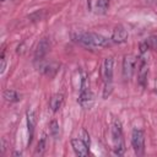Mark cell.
I'll use <instances>...</instances> for the list:
<instances>
[{
    "label": "cell",
    "instance_id": "cell-1",
    "mask_svg": "<svg viewBox=\"0 0 157 157\" xmlns=\"http://www.w3.org/2000/svg\"><path fill=\"white\" fill-rule=\"evenodd\" d=\"M75 39L77 43L88 47V48H102L108 47L110 44V40L102 34L93 33V32H82L75 36Z\"/></svg>",
    "mask_w": 157,
    "mask_h": 157
},
{
    "label": "cell",
    "instance_id": "cell-2",
    "mask_svg": "<svg viewBox=\"0 0 157 157\" xmlns=\"http://www.w3.org/2000/svg\"><path fill=\"white\" fill-rule=\"evenodd\" d=\"M112 142H113V150L117 155H123L125 151V142L123 137V131H121V125L118 119H115L112 124Z\"/></svg>",
    "mask_w": 157,
    "mask_h": 157
},
{
    "label": "cell",
    "instance_id": "cell-3",
    "mask_svg": "<svg viewBox=\"0 0 157 157\" xmlns=\"http://www.w3.org/2000/svg\"><path fill=\"white\" fill-rule=\"evenodd\" d=\"M113 64L114 60L112 56L105 58L102 65V76L104 81V92L103 97H107L112 92V82H113Z\"/></svg>",
    "mask_w": 157,
    "mask_h": 157
},
{
    "label": "cell",
    "instance_id": "cell-4",
    "mask_svg": "<svg viewBox=\"0 0 157 157\" xmlns=\"http://www.w3.org/2000/svg\"><path fill=\"white\" fill-rule=\"evenodd\" d=\"M78 103L83 108H91L92 104H93V93H92V91L90 88V82L87 81V77L86 76L82 78Z\"/></svg>",
    "mask_w": 157,
    "mask_h": 157
},
{
    "label": "cell",
    "instance_id": "cell-5",
    "mask_svg": "<svg viewBox=\"0 0 157 157\" xmlns=\"http://www.w3.org/2000/svg\"><path fill=\"white\" fill-rule=\"evenodd\" d=\"M131 145L137 155H142L145 151V135L141 129L135 128L131 132Z\"/></svg>",
    "mask_w": 157,
    "mask_h": 157
},
{
    "label": "cell",
    "instance_id": "cell-6",
    "mask_svg": "<svg viewBox=\"0 0 157 157\" xmlns=\"http://www.w3.org/2000/svg\"><path fill=\"white\" fill-rule=\"evenodd\" d=\"M136 59L134 55H126L124 56V60H123V76L125 80H129L131 78L135 69H136Z\"/></svg>",
    "mask_w": 157,
    "mask_h": 157
},
{
    "label": "cell",
    "instance_id": "cell-7",
    "mask_svg": "<svg viewBox=\"0 0 157 157\" xmlns=\"http://www.w3.org/2000/svg\"><path fill=\"white\" fill-rule=\"evenodd\" d=\"M109 7L108 0H88V9L98 15H103L107 12Z\"/></svg>",
    "mask_w": 157,
    "mask_h": 157
},
{
    "label": "cell",
    "instance_id": "cell-8",
    "mask_svg": "<svg viewBox=\"0 0 157 157\" xmlns=\"http://www.w3.org/2000/svg\"><path fill=\"white\" fill-rule=\"evenodd\" d=\"M147 60L145 58V53L141 54V58L137 63V75H139V82L145 86L146 85V81H147Z\"/></svg>",
    "mask_w": 157,
    "mask_h": 157
},
{
    "label": "cell",
    "instance_id": "cell-9",
    "mask_svg": "<svg viewBox=\"0 0 157 157\" xmlns=\"http://www.w3.org/2000/svg\"><path fill=\"white\" fill-rule=\"evenodd\" d=\"M71 146L77 156H81V157L88 156V145L82 139H72Z\"/></svg>",
    "mask_w": 157,
    "mask_h": 157
},
{
    "label": "cell",
    "instance_id": "cell-10",
    "mask_svg": "<svg viewBox=\"0 0 157 157\" xmlns=\"http://www.w3.org/2000/svg\"><path fill=\"white\" fill-rule=\"evenodd\" d=\"M126 39H128V32H126V29L123 26L115 27L114 31H113V34H112V42L120 44V43L126 42Z\"/></svg>",
    "mask_w": 157,
    "mask_h": 157
},
{
    "label": "cell",
    "instance_id": "cell-11",
    "mask_svg": "<svg viewBox=\"0 0 157 157\" xmlns=\"http://www.w3.org/2000/svg\"><path fill=\"white\" fill-rule=\"evenodd\" d=\"M48 50H49V42H48L47 38H43V39L38 43L37 49H36V52H34V58H36V60L43 59V56L48 53Z\"/></svg>",
    "mask_w": 157,
    "mask_h": 157
},
{
    "label": "cell",
    "instance_id": "cell-12",
    "mask_svg": "<svg viewBox=\"0 0 157 157\" xmlns=\"http://www.w3.org/2000/svg\"><path fill=\"white\" fill-rule=\"evenodd\" d=\"M27 126H28V131H29V144H31V140H32V136H33V131H34V126H36V112L33 109L31 110H27Z\"/></svg>",
    "mask_w": 157,
    "mask_h": 157
},
{
    "label": "cell",
    "instance_id": "cell-13",
    "mask_svg": "<svg viewBox=\"0 0 157 157\" xmlns=\"http://www.w3.org/2000/svg\"><path fill=\"white\" fill-rule=\"evenodd\" d=\"M63 102H64V94L63 93H56V94L52 96V98L49 101V107L53 112H56L61 108Z\"/></svg>",
    "mask_w": 157,
    "mask_h": 157
},
{
    "label": "cell",
    "instance_id": "cell-14",
    "mask_svg": "<svg viewBox=\"0 0 157 157\" xmlns=\"http://www.w3.org/2000/svg\"><path fill=\"white\" fill-rule=\"evenodd\" d=\"M4 98H5L7 102H10V103H13V102L20 101L18 93H17L16 91H13V90H5V91H4Z\"/></svg>",
    "mask_w": 157,
    "mask_h": 157
},
{
    "label": "cell",
    "instance_id": "cell-15",
    "mask_svg": "<svg viewBox=\"0 0 157 157\" xmlns=\"http://www.w3.org/2000/svg\"><path fill=\"white\" fill-rule=\"evenodd\" d=\"M56 69H58V64H55V63H47V64H44V65H42L40 66V71H43L45 75H49V76H52L53 74L50 72V71H53V72H55L56 71Z\"/></svg>",
    "mask_w": 157,
    "mask_h": 157
},
{
    "label": "cell",
    "instance_id": "cell-16",
    "mask_svg": "<svg viewBox=\"0 0 157 157\" xmlns=\"http://www.w3.org/2000/svg\"><path fill=\"white\" fill-rule=\"evenodd\" d=\"M49 131H50V135L54 137V139H58L59 137V124L56 120H52L50 124H49Z\"/></svg>",
    "mask_w": 157,
    "mask_h": 157
},
{
    "label": "cell",
    "instance_id": "cell-17",
    "mask_svg": "<svg viewBox=\"0 0 157 157\" xmlns=\"http://www.w3.org/2000/svg\"><path fill=\"white\" fill-rule=\"evenodd\" d=\"M45 151V135L42 136V139L39 140L38 142V146H37V150H36V155H43Z\"/></svg>",
    "mask_w": 157,
    "mask_h": 157
},
{
    "label": "cell",
    "instance_id": "cell-18",
    "mask_svg": "<svg viewBox=\"0 0 157 157\" xmlns=\"http://www.w3.org/2000/svg\"><path fill=\"white\" fill-rule=\"evenodd\" d=\"M81 134H82V140L90 146V136H88V132H87L85 129H82V130H81Z\"/></svg>",
    "mask_w": 157,
    "mask_h": 157
},
{
    "label": "cell",
    "instance_id": "cell-19",
    "mask_svg": "<svg viewBox=\"0 0 157 157\" xmlns=\"http://www.w3.org/2000/svg\"><path fill=\"white\" fill-rule=\"evenodd\" d=\"M5 65H6V59H5V53L2 52V54H1V66H0L1 72H4V70H5Z\"/></svg>",
    "mask_w": 157,
    "mask_h": 157
}]
</instances>
